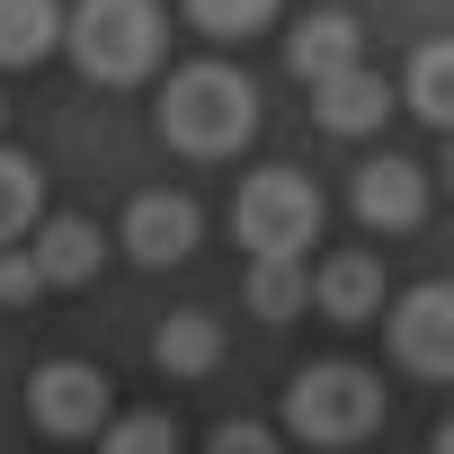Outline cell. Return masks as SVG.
Masks as SVG:
<instances>
[{"label": "cell", "instance_id": "obj_1", "mask_svg": "<svg viewBox=\"0 0 454 454\" xmlns=\"http://www.w3.org/2000/svg\"><path fill=\"white\" fill-rule=\"evenodd\" d=\"M160 134H169L187 160L241 152V143L259 134V90H250V72H232V63H187V72H169V90H160Z\"/></svg>", "mask_w": 454, "mask_h": 454}, {"label": "cell", "instance_id": "obj_2", "mask_svg": "<svg viewBox=\"0 0 454 454\" xmlns=\"http://www.w3.org/2000/svg\"><path fill=\"white\" fill-rule=\"evenodd\" d=\"M374 427H383V374H365L348 356H321L286 383V436L294 445L330 454V445H365Z\"/></svg>", "mask_w": 454, "mask_h": 454}, {"label": "cell", "instance_id": "obj_3", "mask_svg": "<svg viewBox=\"0 0 454 454\" xmlns=\"http://www.w3.org/2000/svg\"><path fill=\"white\" fill-rule=\"evenodd\" d=\"M63 45H72V63L90 81L125 90V81H143L160 63V10L152 0H81V10L63 19Z\"/></svg>", "mask_w": 454, "mask_h": 454}, {"label": "cell", "instance_id": "obj_4", "mask_svg": "<svg viewBox=\"0 0 454 454\" xmlns=\"http://www.w3.org/2000/svg\"><path fill=\"white\" fill-rule=\"evenodd\" d=\"M232 232L250 241V259H303L321 241V187L303 169H250L232 196Z\"/></svg>", "mask_w": 454, "mask_h": 454}, {"label": "cell", "instance_id": "obj_5", "mask_svg": "<svg viewBox=\"0 0 454 454\" xmlns=\"http://www.w3.org/2000/svg\"><path fill=\"white\" fill-rule=\"evenodd\" d=\"M27 419H36L45 436H98V427L116 419V392H107V374H98V365L54 356V365H36V374H27Z\"/></svg>", "mask_w": 454, "mask_h": 454}, {"label": "cell", "instance_id": "obj_6", "mask_svg": "<svg viewBox=\"0 0 454 454\" xmlns=\"http://www.w3.org/2000/svg\"><path fill=\"white\" fill-rule=\"evenodd\" d=\"M392 356L419 374V383H445L454 374V286H410L401 312H392Z\"/></svg>", "mask_w": 454, "mask_h": 454}, {"label": "cell", "instance_id": "obj_7", "mask_svg": "<svg viewBox=\"0 0 454 454\" xmlns=\"http://www.w3.org/2000/svg\"><path fill=\"white\" fill-rule=\"evenodd\" d=\"M419 214H427V169L410 152H383L356 169V223L365 232H419Z\"/></svg>", "mask_w": 454, "mask_h": 454}, {"label": "cell", "instance_id": "obj_8", "mask_svg": "<svg viewBox=\"0 0 454 454\" xmlns=\"http://www.w3.org/2000/svg\"><path fill=\"white\" fill-rule=\"evenodd\" d=\"M143 268H178L187 250H196V196H169V187H152V196H134L125 205V232H116Z\"/></svg>", "mask_w": 454, "mask_h": 454}, {"label": "cell", "instance_id": "obj_9", "mask_svg": "<svg viewBox=\"0 0 454 454\" xmlns=\"http://www.w3.org/2000/svg\"><path fill=\"white\" fill-rule=\"evenodd\" d=\"M98 223L90 214H36V241H27V259H36V277H45V294L54 286H90L98 277Z\"/></svg>", "mask_w": 454, "mask_h": 454}, {"label": "cell", "instance_id": "obj_10", "mask_svg": "<svg viewBox=\"0 0 454 454\" xmlns=\"http://www.w3.org/2000/svg\"><path fill=\"white\" fill-rule=\"evenodd\" d=\"M286 63L321 90V81H339V72H356V63H365V27H356L348 10H312V19L286 36Z\"/></svg>", "mask_w": 454, "mask_h": 454}, {"label": "cell", "instance_id": "obj_11", "mask_svg": "<svg viewBox=\"0 0 454 454\" xmlns=\"http://www.w3.org/2000/svg\"><path fill=\"white\" fill-rule=\"evenodd\" d=\"M312 312H330V321H374V312H383V259H374V250L321 259V268H312Z\"/></svg>", "mask_w": 454, "mask_h": 454}, {"label": "cell", "instance_id": "obj_12", "mask_svg": "<svg viewBox=\"0 0 454 454\" xmlns=\"http://www.w3.org/2000/svg\"><path fill=\"white\" fill-rule=\"evenodd\" d=\"M152 365H160L169 383L214 374V365H223V321H214V312H169V321L152 330Z\"/></svg>", "mask_w": 454, "mask_h": 454}, {"label": "cell", "instance_id": "obj_13", "mask_svg": "<svg viewBox=\"0 0 454 454\" xmlns=\"http://www.w3.org/2000/svg\"><path fill=\"white\" fill-rule=\"evenodd\" d=\"M312 116L330 125V134H374L383 116H392V90H383V72H339V81H321L312 90Z\"/></svg>", "mask_w": 454, "mask_h": 454}, {"label": "cell", "instance_id": "obj_14", "mask_svg": "<svg viewBox=\"0 0 454 454\" xmlns=\"http://www.w3.org/2000/svg\"><path fill=\"white\" fill-rule=\"evenodd\" d=\"M36 214H45V169H36L27 152L0 143V250L27 241V232H36Z\"/></svg>", "mask_w": 454, "mask_h": 454}, {"label": "cell", "instance_id": "obj_15", "mask_svg": "<svg viewBox=\"0 0 454 454\" xmlns=\"http://www.w3.org/2000/svg\"><path fill=\"white\" fill-rule=\"evenodd\" d=\"M54 45H63L54 0H0V63H45Z\"/></svg>", "mask_w": 454, "mask_h": 454}, {"label": "cell", "instance_id": "obj_16", "mask_svg": "<svg viewBox=\"0 0 454 454\" xmlns=\"http://www.w3.org/2000/svg\"><path fill=\"white\" fill-rule=\"evenodd\" d=\"M250 312H259V321L312 312V268H303V259H250Z\"/></svg>", "mask_w": 454, "mask_h": 454}, {"label": "cell", "instance_id": "obj_17", "mask_svg": "<svg viewBox=\"0 0 454 454\" xmlns=\"http://www.w3.org/2000/svg\"><path fill=\"white\" fill-rule=\"evenodd\" d=\"M427 125H454V45L436 36V45H419L410 54V90H401Z\"/></svg>", "mask_w": 454, "mask_h": 454}, {"label": "cell", "instance_id": "obj_18", "mask_svg": "<svg viewBox=\"0 0 454 454\" xmlns=\"http://www.w3.org/2000/svg\"><path fill=\"white\" fill-rule=\"evenodd\" d=\"M98 454H178V427H169V410H125L98 427Z\"/></svg>", "mask_w": 454, "mask_h": 454}, {"label": "cell", "instance_id": "obj_19", "mask_svg": "<svg viewBox=\"0 0 454 454\" xmlns=\"http://www.w3.org/2000/svg\"><path fill=\"white\" fill-rule=\"evenodd\" d=\"M178 10H187V27H205V36H250V27L277 19V0H178Z\"/></svg>", "mask_w": 454, "mask_h": 454}, {"label": "cell", "instance_id": "obj_20", "mask_svg": "<svg viewBox=\"0 0 454 454\" xmlns=\"http://www.w3.org/2000/svg\"><path fill=\"white\" fill-rule=\"evenodd\" d=\"M205 454H286V436L259 427V419H223V427L205 436Z\"/></svg>", "mask_w": 454, "mask_h": 454}, {"label": "cell", "instance_id": "obj_21", "mask_svg": "<svg viewBox=\"0 0 454 454\" xmlns=\"http://www.w3.org/2000/svg\"><path fill=\"white\" fill-rule=\"evenodd\" d=\"M45 294V277H36V259L10 241V250H0V303H36Z\"/></svg>", "mask_w": 454, "mask_h": 454}, {"label": "cell", "instance_id": "obj_22", "mask_svg": "<svg viewBox=\"0 0 454 454\" xmlns=\"http://www.w3.org/2000/svg\"><path fill=\"white\" fill-rule=\"evenodd\" d=\"M0 125H10V98H0Z\"/></svg>", "mask_w": 454, "mask_h": 454}]
</instances>
